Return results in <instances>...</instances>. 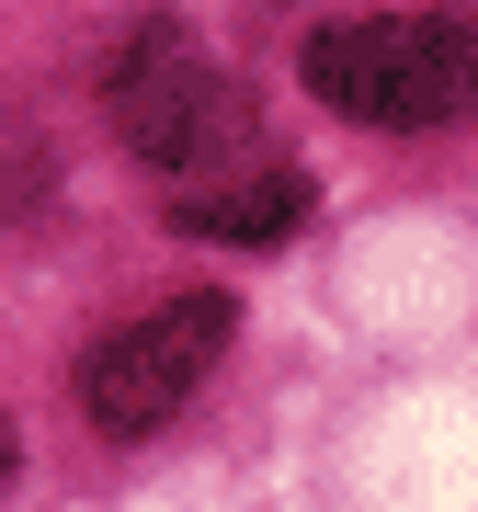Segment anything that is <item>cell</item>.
<instances>
[{
  "label": "cell",
  "mask_w": 478,
  "mask_h": 512,
  "mask_svg": "<svg viewBox=\"0 0 478 512\" xmlns=\"http://www.w3.org/2000/svg\"><path fill=\"white\" fill-rule=\"evenodd\" d=\"M114 126L171 194H205V183H239V171L274 160L262 137V103L205 57L183 23H137L126 57H114Z\"/></svg>",
  "instance_id": "6da1fadb"
},
{
  "label": "cell",
  "mask_w": 478,
  "mask_h": 512,
  "mask_svg": "<svg viewBox=\"0 0 478 512\" xmlns=\"http://www.w3.org/2000/svg\"><path fill=\"white\" fill-rule=\"evenodd\" d=\"M296 80H308L331 114L353 126H456L478 103V23L467 12H353V23H319L296 46Z\"/></svg>",
  "instance_id": "7a4b0ae2"
},
{
  "label": "cell",
  "mask_w": 478,
  "mask_h": 512,
  "mask_svg": "<svg viewBox=\"0 0 478 512\" xmlns=\"http://www.w3.org/2000/svg\"><path fill=\"white\" fill-rule=\"evenodd\" d=\"M228 330H239V308H228L217 285H194V296H171V308L126 319V330L92 353V365H80V410H92V433H114V444L160 433V421L183 410L205 376H217Z\"/></svg>",
  "instance_id": "3957f363"
},
{
  "label": "cell",
  "mask_w": 478,
  "mask_h": 512,
  "mask_svg": "<svg viewBox=\"0 0 478 512\" xmlns=\"http://www.w3.org/2000/svg\"><path fill=\"white\" fill-rule=\"evenodd\" d=\"M308 217V171L296 160H262L239 183H205V194H171V228L183 239H285Z\"/></svg>",
  "instance_id": "277c9868"
},
{
  "label": "cell",
  "mask_w": 478,
  "mask_h": 512,
  "mask_svg": "<svg viewBox=\"0 0 478 512\" xmlns=\"http://www.w3.org/2000/svg\"><path fill=\"white\" fill-rule=\"evenodd\" d=\"M0 490H12V410H0Z\"/></svg>",
  "instance_id": "5b68a950"
}]
</instances>
